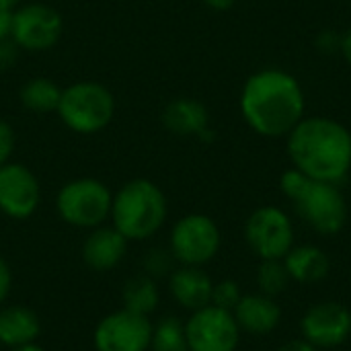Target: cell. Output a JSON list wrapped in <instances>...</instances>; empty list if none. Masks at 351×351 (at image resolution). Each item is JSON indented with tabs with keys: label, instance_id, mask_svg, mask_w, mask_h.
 <instances>
[{
	"label": "cell",
	"instance_id": "cell-1",
	"mask_svg": "<svg viewBox=\"0 0 351 351\" xmlns=\"http://www.w3.org/2000/svg\"><path fill=\"white\" fill-rule=\"evenodd\" d=\"M239 107L257 136L286 138L306 115V97L294 74L282 68H261L245 80Z\"/></svg>",
	"mask_w": 351,
	"mask_h": 351
},
{
	"label": "cell",
	"instance_id": "cell-2",
	"mask_svg": "<svg viewBox=\"0 0 351 351\" xmlns=\"http://www.w3.org/2000/svg\"><path fill=\"white\" fill-rule=\"evenodd\" d=\"M294 169L315 181L339 185L351 171V132L327 115H304L286 136Z\"/></svg>",
	"mask_w": 351,
	"mask_h": 351
},
{
	"label": "cell",
	"instance_id": "cell-3",
	"mask_svg": "<svg viewBox=\"0 0 351 351\" xmlns=\"http://www.w3.org/2000/svg\"><path fill=\"white\" fill-rule=\"evenodd\" d=\"M282 193L294 204L298 216L317 234L333 237L348 224V202L339 185L315 181L290 167L280 177Z\"/></svg>",
	"mask_w": 351,
	"mask_h": 351
},
{
	"label": "cell",
	"instance_id": "cell-4",
	"mask_svg": "<svg viewBox=\"0 0 351 351\" xmlns=\"http://www.w3.org/2000/svg\"><path fill=\"white\" fill-rule=\"evenodd\" d=\"M169 218L165 191L150 179H132L113 193L111 224L130 241L152 239Z\"/></svg>",
	"mask_w": 351,
	"mask_h": 351
},
{
	"label": "cell",
	"instance_id": "cell-5",
	"mask_svg": "<svg viewBox=\"0 0 351 351\" xmlns=\"http://www.w3.org/2000/svg\"><path fill=\"white\" fill-rule=\"evenodd\" d=\"M117 111L113 93L97 80H76L62 88L58 117L74 134L93 136L109 128Z\"/></svg>",
	"mask_w": 351,
	"mask_h": 351
},
{
	"label": "cell",
	"instance_id": "cell-6",
	"mask_svg": "<svg viewBox=\"0 0 351 351\" xmlns=\"http://www.w3.org/2000/svg\"><path fill=\"white\" fill-rule=\"evenodd\" d=\"M113 191L95 177H78L56 193V212L72 228L93 230L111 218Z\"/></svg>",
	"mask_w": 351,
	"mask_h": 351
},
{
	"label": "cell",
	"instance_id": "cell-7",
	"mask_svg": "<svg viewBox=\"0 0 351 351\" xmlns=\"http://www.w3.org/2000/svg\"><path fill=\"white\" fill-rule=\"evenodd\" d=\"M222 247V232L208 214H187L179 218L169 234V251L179 265L204 267L216 259Z\"/></svg>",
	"mask_w": 351,
	"mask_h": 351
},
{
	"label": "cell",
	"instance_id": "cell-8",
	"mask_svg": "<svg viewBox=\"0 0 351 351\" xmlns=\"http://www.w3.org/2000/svg\"><path fill=\"white\" fill-rule=\"evenodd\" d=\"M245 241L261 261L284 259L296 243V232L282 208L261 206L245 222Z\"/></svg>",
	"mask_w": 351,
	"mask_h": 351
},
{
	"label": "cell",
	"instance_id": "cell-9",
	"mask_svg": "<svg viewBox=\"0 0 351 351\" xmlns=\"http://www.w3.org/2000/svg\"><path fill=\"white\" fill-rule=\"evenodd\" d=\"M64 33L62 14L43 2L21 4L12 12L10 39L19 45L21 51L41 53L51 49Z\"/></svg>",
	"mask_w": 351,
	"mask_h": 351
},
{
	"label": "cell",
	"instance_id": "cell-10",
	"mask_svg": "<svg viewBox=\"0 0 351 351\" xmlns=\"http://www.w3.org/2000/svg\"><path fill=\"white\" fill-rule=\"evenodd\" d=\"M189 351H237L241 329L230 311L208 304L193 311L185 321Z\"/></svg>",
	"mask_w": 351,
	"mask_h": 351
},
{
	"label": "cell",
	"instance_id": "cell-11",
	"mask_svg": "<svg viewBox=\"0 0 351 351\" xmlns=\"http://www.w3.org/2000/svg\"><path fill=\"white\" fill-rule=\"evenodd\" d=\"M152 339V321L128 308L105 315L95 331V351H148Z\"/></svg>",
	"mask_w": 351,
	"mask_h": 351
},
{
	"label": "cell",
	"instance_id": "cell-12",
	"mask_svg": "<svg viewBox=\"0 0 351 351\" xmlns=\"http://www.w3.org/2000/svg\"><path fill=\"white\" fill-rule=\"evenodd\" d=\"M41 204V185L37 175L23 162L0 167V212L12 220L31 218Z\"/></svg>",
	"mask_w": 351,
	"mask_h": 351
},
{
	"label": "cell",
	"instance_id": "cell-13",
	"mask_svg": "<svg viewBox=\"0 0 351 351\" xmlns=\"http://www.w3.org/2000/svg\"><path fill=\"white\" fill-rule=\"evenodd\" d=\"M300 333L317 350L339 348L351 337V311L341 302H319L300 319Z\"/></svg>",
	"mask_w": 351,
	"mask_h": 351
},
{
	"label": "cell",
	"instance_id": "cell-14",
	"mask_svg": "<svg viewBox=\"0 0 351 351\" xmlns=\"http://www.w3.org/2000/svg\"><path fill=\"white\" fill-rule=\"evenodd\" d=\"M130 241L113 226V224H101L93 230H88L84 243H82V261L93 271L105 274L121 265L125 259Z\"/></svg>",
	"mask_w": 351,
	"mask_h": 351
},
{
	"label": "cell",
	"instance_id": "cell-15",
	"mask_svg": "<svg viewBox=\"0 0 351 351\" xmlns=\"http://www.w3.org/2000/svg\"><path fill=\"white\" fill-rule=\"evenodd\" d=\"M162 125L181 138H199L206 140L212 136L210 111L208 107L191 97H177L169 101L162 109Z\"/></svg>",
	"mask_w": 351,
	"mask_h": 351
},
{
	"label": "cell",
	"instance_id": "cell-16",
	"mask_svg": "<svg viewBox=\"0 0 351 351\" xmlns=\"http://www.w3.org/2000/svg\"><path fill=\"white\" fill-rule=\"evenodd\" d=\"M167 280H169V292L181 308L193 313L212 304L214 282L204 271V267L179 265L173 269V274Z\"/></svg>",
	"mask_w": 351,
	"mask_h": 351
},
{
	"label": "cell",
	"instance_id": "cell-17",
	"mask_svg": "<svg viewBox=\"0 0 351 351\" xmlns=\"http://www.w3.org/2000/svg\"><path fill=\"white\" fill-rule=\"evenodd\" d=\"M234 321L241 331L251 335H267L274 333L282 323V308L276 298L257 294H243L239 304L232 311Z\"/></svg>",
	"mask_w": 351,
	"mask_h": 351
},
{
	"label": "cell",
	"instance_id": "cell-18",
	"mask_svg": "<svg viewBox=\"0 0 351 351\" xmlns=\"http://www.w3.org/2000/svg\"><path fill=\"white\" fill-rule=\"evenodd\" d=\"M41 335V321L37 313L25 304L0 306V346L12 350L37 343Z\"/></svg>",
	"mask_w": 351,
	"mask_h": 351
},
{
	"label": "cell",
	"instance_id": "cell-19",
	"mask_svg": "<svg viewBox=\"0 0 351 351\" xmlns=\"http://www.w3.org/2000/svg\"><path fill=\"white\" fill-rule=\"evenodd\" d=\"M282 261L288 269L290 280L298 284L323 282L331 271L329 255L317 245H294Z\"/></svg>",
	"mask_w": 351,
	"mask_h": 351
},
{
	"label": "cell",
	"instance_id": "cell-20",
	"mask_svg": "<svg viewBox=\"0 0 351 351\" xmlns=\"http://www.w3.org/2000/svg\"><path fill=\"white\" fill-rule=\"evenodd\" d=\"M62 97V86L47 76H33L23 82L19 90L21 105L31 113H51L58 111Z\"/></svg>",
	"mask_w": 351,
	"mask_h": 351
},
{
	"label": "cell",
	"instance_id": "cell-21",
	"mask_svg": "<svg viewBox=\"0 0 351 351\" xmlns=\"http://www.w3.org/2000/svg\"><path fill=\"white\" fill-rule=\"evenodd\" d=\"M121 302H123V308H128V311H132L136 315L150 317L158 308V304H160L158 282L152 280L146 274H138V276L130 278L123 284Z\"/></svg>",
	"mask_w": 351,
	"mask_h": 351
},
{
	"label": "cell",
	"instance_id": "cell-22",
	"mask_svg": "<svg viewBox=\"0 0 351 351\" xmlns=\"http://www.w3.org/2000/svg\"><path fill=\"white\" fill-rule=\"evenodd\" d=\"M148 351H189L185 321L177 317H162L152 325V339Z\"/></svg>",
	"mask_w": 351,
	"mask_h": 351
},
{
	"label": "cell",
	"instance_id": "cell-23",
	"mask_svg": "<svg viewBox=\"0 0 351 351\" xmlns=\"http://www.w3.org/2000/svg\"><path fill=\"white\" fill-rule=\"evenodd\" d=\"M290 276L282 259H265L257 269V288L261 294L278 298L290 286Z\"/></svg>",
	"mask_w": 351,
	"mask_h": 351
},
{
	"label": "cell",
	"instance_id": "cell-24",
	"mask_svg": "<svg viewBox=\"0 0 351 351\" xmlns=\"http://www.w3.org/2000/svg\"><path fill=\"white\" fill-rule=\"evenodd\" d=\"M175 257L169 251V247H154L150 249L144 257H142V274L150 276L152 280H162L169 278L175 269Z\"/></svg>",
	"mask_w": 351,
	"mask_h": 351
},
{
	"label": "cell",
	"instance_id": "cell-25",
	"mask_svg": "<svg viewBox=\"0 0 351 351\" xmlns=\"http://www.w3.org/2000/svg\"><path fill=\"white\" fill-rule=\"evenodd\" d=\"M241 298H243V292L234 280H222V282L214 284V290H212V304L214 306L232 313Z\"/></svg>",
	"mask_w": 351,
	"mask_h": 351
},
{
	"label": "cell",
	"instance_id": "cell-26",
	"mask_svg": "<svg viewBox=\"0 0 351 351\" xmlns=\"http://www.w3.org/2000/svg\"><path fill=\"white\" fill-rule=\"evenodd\" d=\"M14 148H16V132L6 119H0V167L12 160Z\"/></svg>",
	"mask_w": 351,
	"mask_h": 351
},
{
	"label": "cell",
	"instance_id": "cell-27",
	"mask_svg": "<svg viewBox=\"0 0 351 351\" xmlns=\"http://www.w3.org/2000/svg\"><path fill=\"white\" fill-rule=\"evenodd\" d=\"M19 53H21V49H19V45L10 37L0 39V72L10 70L16 64Z\"/></svg>",
	"mask_w": 351,
	"mask_h": 351
},
{
	"label": "cell",
	"instance_id": "cell-28",
	"mask_svg": "<svg viewBox=\"0 0 351 351\" xmlns=\"http://www.w3.org/2000/svg\"><path fill=\"white\" fill-rule=\"evenodd\" d=\"M317 43V49L321 53H335L339 51V45H341V35H337L335 31H321L315 39Z\"/></svg>",
	"mask_w": 351,
	"mask_h": 351
},
{
	"label": "cell",
	"instance_id": "cell-29",
	"mask_svg": "<svg viewBox=\"0 0 351 351\" xmlns=\"http://www.w3.org/2000/svg\"><path fill=\"white\" fill-rule=\"evenodd\" d=\"M12 290V269L4 257H0V306L6 304V298Z\"/></svg>",
	"mask_w": 351,
	"mask_h": 351
},
{
	"label": "cell",
	"instance_id": "cell-30",
	"mask_svg": "<svg viewBox=\"0 0 351 351\" xmlns=\"http://www.w3.org/2000/svg\"><path fill=\"white\" fill-rule=\"evenodd\" d=\"M12 12L4 6H0V39L10 37V29H12Z\"/></svg>",
	"mask_w": 351,
	"mask_h": 351
},
{
	"label": "cell",
	"instance_id": "cell-31",
	"mask_svg": "<svg viewBox=\"0 0 351 351\" xmlns=\"http://www.w3.org/2000/svg\"><path fill=\"white\" fill-rule=\"evenodd\" d=\"M278 351H321V350H317L315 346H311V343H308V341H304V339H294V341L284 343V346H282Z\"/></svg>",
	"mask_w": 351,
	"mask_h": 351
},
{
	"label": "cell",
	"instance_id": "cell-32",
	"mask_svg": "<svg viewBox=\"0 0 351 351\" xmlns=\"http://www.w3.org/2000/svg\"><path fill=\"white\" fill-rule=\"evenodd\" d=\"M339 53L343 56V60L351 66V27L341 35V45H339Z\"/></svg>",
	"mask_w": 351,
	"mask_h": 351
},
{
	"label": "cell",
	"instance_id": "cell-33",
	"mask_svg": "<svg viewBox=\"0 0 351 351\" xmlns=\"http://www.w3.org/2000/svg\"><path fill=\"white\" fill-rule=\"evenodd\" d=\"M210 10H218V12H224V10H230L237 0H202Z\"/></svg>",
	"mask_w": 351,
	"mask_h": 351
},
{
	"label": "cell",
	"instance_id": "cell-34",
	"mask_svg": "<svg viewBox=\"0 0 351 351\" xmlns=\"http://www.w3.org/2000/svg\"><path fill=\"white\" fill-rule=\"evenodd\" d=\"M23 4V0H0V6L8 8V10H16Z\"/></svg>",
	"mask_w": 351,
	"mask_h": 351
},
{
	"label": "cell",
	"instance_id": "cell-35",
	"mask_svg": "<svg viewBox=\"0 0 351 351\" xmlns=\"http://www.w3.org/2000/svg\"><path fill=\"white\" fill-rule=\"evenodd\" d=\"M8 351H45L39 343H29V346H21V348H12Z\"/></svg>",
	"mask_w": 351,
	"mask_h": 351
}]
</instances>
